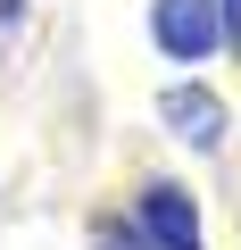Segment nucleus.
<instances>
[{"label": "nucleus", "instance_id": "nucleus-3", "mask_svg": "<svg viewBox=\"0 0 241 250\" xmlns=\"http://www.w3.org/2000/svg\"><path fill=\"white\" fill-rule=\"evenodd\" d=\"M158 125H167V134L183 142V150H224V125H233V108L208 92V83H167L158 92Z\"/></svg>", "mask_w": 241, "mask_h": 250}, {"label": "nucleus", "instance_id": "nucleus-4", "mask_svg": "<svg viewBox=\"0 0 241 250\" xmlns=\"http://www.w3.org/2000/svg\"><path fill=\"white\" fill-rule=\"evenodd\" d=\"M83 250H150V242L133 233V217H116V208H92V225H83Z\"/></svg>", "mask_w": 241, "mask_h": 250}, {"label": "nucleus", "instance_id": "nucleus-1", "mask_svg": "<svg viewBox=\"0 0 241 250\" xmlns=\"http://www.w3.org/2000/svg\"><path fill=\"white\" fill-rule=\"evenodd\" d=\"M125 217H133V233H142L150 250H208V233H200V200H191L175 175H142Z\"/></svg>", "mask_w": 241, "mask_h": 250}, {"label": "nucleus", "instance_id": "nucleus-5", "mask_svg": "<svg viewBox=\"0 0 241 250\" xmlns=\"http://www.w3.org/2000/svg\"><path fill=\"white\" fill-rule=\"evenodd\" d=\"M216 17H224V59H241V0H216Z\"/></svg>", "mask_w": 241, "mask_h": 250}, {"label": "nucleus", "instance_id": "nucleus-6", "mask_svg": "<svg viewBox=\"0 0 241 250\" xmlns=\"http://www.w3.org/2000/svg\"><path fill=\"white\" fill-rule=\"evenodd\" d=\"M25 25V0H0V34H17Z\"/></svg>", "mask_w": 241, "mask_h": 250}, {"label": "nucleus", "instance_id": "nucleus-2", "mask_svg": "<svg viewBox=\"0 0 241 250\" xmlns=\"http://www.w3.org/2000/svg\"><path fill=\"white\" fill-rule=\"evenodd\" d=\"M150 42L175 67H208L224 59V17H216V0H150Z\"/></svg>", "mask_w": 241, "mask_h": 250}]
</instances>
